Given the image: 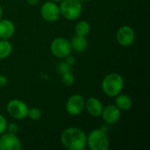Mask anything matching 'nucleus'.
<instances>
[{"label": "nucleus", "mask_w": 150, "mask_h": 150, "mask_svg": "<svg viewBox=\"0 0 150 150\" xmlns=\"http://www.w3.org/2000/svg\"><path fill=\"white\" fill-rule=\"evenodd\" d=\"M6 131L10 134H16L18 132V127L17 124L15 123H11L9 125H7V128H6Z\"/></svg>", "instance_id": "4be33fe9"}, {"label": "nucleus", "mask_w": 150, "mask_h": 150, "mask_svg": "<svg viewBox=\"0 0 150 150\" xmlns=\"http://www.w3.org/2000/svg\"><path fill=\"white\" fill-rule=\"evenodd\" d=\"M115 98V105L120 111H128L132 108L133 102L129 96L120 93Z\"/></svg>", "instance_id": "2eb2a0df"}, {"label": "nucleus", "mask_w": 150, "mask_h": 150, "mask_svg": "<svg viewBox=\"0 0 150 150\" xmlns=\"http://www.w3.org/2000/svg\"><path fill=\"white\" fill-rule=\"evenodd\" d=\"M12 47L7 40H0V59H5L11 54Z\"/></svg>", "instance_id": "f3484780"}, {"label": "nucleus", "mask_w": 150, "mask_h": 150, "mask_svg": "<svg viewBox=\"0 0 150 150\" xmlns=\"http://www.w3.org/2000/svg\"><path fill=\"white\" fill-rule=\"evenodd\" d=\"M50 50L52 54L58 58H65L72 52L70 42L62 37L55 38L52 41L50 45Z\"/></svg>", "instance_id": "39448f33"}, {"label": "nucleus", "mask_w": 150, "mask_h": 150, "mask_svg": "<svg viewBox=\"0 0 150 150\" xmlns=\"http://www.w3.org/2000/svg\"><path fill=\"white\" fill-rule=\"evenodd\" d=\"M61 142L69 150H83L87 146V135L78 127H69L61 135Z\"/></svg>", "instance_id": "f257e3e1"}, {"label": "nucleus", "mask_w": 150, "mask_h": 150, "mask_svg": "<svg viewBox=\"0 0 150 150\" xmlns=\"http://www.w3.org/2000/svg\"><path fill=\"white\" fill-rule=\"evenodd\" d=\"M50 1H52V2H54V3H55V2H61L62 0H50Z\"/></svg>", "instance_id": "bb28decb"}, {"label": "nucleus", "mask_w": 150, "mask_h": 150, "mask_svg": "<svg viewBox=\"0 0 150 150\" xmlns=\"http://www.w3.org/2000/svg\"><path fill=\"white\" fill-rule=\"evenodd\" d=\"M123 87L124 79L118 73H110L102 81V90L104 93L110 98H115L121 93Z\"/></svg>", "instance_id": "f03ea898"}, {"label": "nucleus", "mask_w": 150, "mask_h": 150, "mask_svg": "<svg viewBox=\"0 0 150 150\" xmlns=\"http://www.w3.org/2000/svg\"><path fill=\"white\" fill-rule=\"evenodd\" d=\"M58 71L62 75L68 72H71V66L69 65L66 62H62L58 64Z\"/></svg>", "instance_id": "aec40b11"}, {"label": "nucleus", "mask_w": 150, "mask_h": 150, "mask_svg": "<svg viewBox=\"0 0 150 150\" xmlns=\"http://www.w3.org/2000/svg\"><path fill=\"white\" fill-rule=\"evenodd\" d=\"M40 14L42 18L47 22L56 21L61 15L60 7L54 2H46L40 8Z\"/></svg>", "instance_id": "6e6552de"}, {"label": "nucleus", "mask_w": 150, "mask_h": 150, "mask_svg": "<svg viewBox=\"0 0 150 150\" xmlns=\"http://www.w3.org/2000/svg\"><path fill=\"white\" fill-rule=\"evenodd\" d=\"M62 83L64 85H66V86H71L74 83L75 78H74V76L70 72H68V73L62 74Z\"/></svg>", "instance_id": "6ab92c4d"}, {"label": "nucleus", "mask_w": 150, "mask_h": 150, "mask_svg": "<svg viewBox=\"0 0 150 150\" xmlns=\"http://www.w3.org/2000/svg\"><path fill=\"white\" fill-rule=\"evenodd\" d=\"M85 107L84 98L78 94L72 95L66 103V111L71 116L79 115Z\"/></svg>", "instance_id": "0eeeda50"}, {"label": "nucleus", "mask_w": 150, "mask_h": 150, "mask_svg": "<svg viewBox=\"0 0 150 150\" xmlns=\"http://www.w3.org/2000/svg\"><path fill=\"white\" fill-rule=\"evenodd\" d=\"M38 2H39V0H27V3L31 5H35V4H37Z\"/></svg>", "instance_id": "393cba45"}, {"label": "nucleus", "mask_w": 150, "mask_h": 150, "mask_svg": "<svg viewBox=\"0 0 150 150\" xmlns=\"http://www.w3.org/2000/svg\"><path fill=\"white\" fill-rule=\"evenodd\" d=\"M88 113L95 118L100 117L102 111H103V105L102 103L96 98L91 97L89 99H87V101H85V107Z\"/></svg>", "instance_id": "f8f14e48"}, {"label": "nucleus", "mask_w": 150, "mask_h": 150, "mask_svg": "<svg viewBox=\"0 0 150 150\" xmlns=\"http://www.w3.org/2000/svg\"><path fill=\"white\" fill-rule=\"evenodd\" d=\"M2 14H3V10H2V7H1V5H0V19H1V18H2Z\"/></svg>", "instance_id": "a878e982"}, {"label": "nucleus", "mask_w": 150, "mask_h": 150, "mask_svg": "<svg viewBox=\"0 0 150 150\" xmlns=\"http://www.w3.org/2000/svg\"><path fill=\"white\" fill-rule=\"evenodd\" d=\"M117 40L122 47L131 46L135 40V33L132 27L128 25L121 26L117 32Z\"/></svg>", "instance_id": "1a4fd4ad"}, {"label": "nucleus", "mask_w": 150, "mask_h": 150, "mask_svg": "<svg viewBox=\"0 0 150 150\" xmlns=\"http://www.w3.org/2000/svg\"><path fill=\"white\" fill-rule=\"evenodd\" d=\"M42 112L39 108L36 107H33L31 109H28V113H27V117H29L31 120H40L41 118Z\"/></svg>", "instance_id": "a211bd4d"}, {"label": "nucleus", "mask_w": 150, "mask_h": 150, "mask_svg": "<svg viewBox=\"0 0 150 150\" xmlns=\"http://www.w3.org/2000/svg\"><path fill=\"white\" fill-rule=\"evenodd\" d=\"M7 125L8 124H7V121H6L5 118L2 114H0V135L6 132Z\"/></svg>", "instance_id": "412c9836"}, {"label": "nucleus", "mask_w": 150, "mask_h": 150, "mask_svg": "<svg viewBox=\"0 0 150 150\" xmlns=\"http://www.w3.org/2000/svg\"><path fill=\"white\" fill-rule=\"evenodd\" d=\"M87 145L91 150H106L109 148V140L104 129L92 130L87 136Z\"/></svg>", "instance_id": "7ed1b4c3"}, {"label": "nucleus", "mask_w": 150, "mask_h": 150, "mask_svg": "<svg viewBox=\"0 0 150 150\" xmlns=\"http://www.w3.org/2000/svg\"><path fill=\"white\" fill-rule=\"evenodd\" d=\"M21 142L16 136L10 133L3 134L0 136V150H20Z\"/></svg>", "instance_id": "9d476101"}, {"label": "nucleus", "mask_w": 150, "mask_h": 150, "mask_svg": "<svg viewBox=\"0 0 150 150\" xmlns=\"http://www.w3.org/2000/svg\"><path fill=\"white\" fill-rule=\"evenodd\" d=\"M71 45V48L76 52V53H82L83 52L88 45L87 39L84 36H79V35H75L72 37L71 40L69 41Z\"/></svg>", "instance_id": "4468645a"}, {"label": "nucleus", "mask_w": 150, "mask_h": 150, "mask_svg": "<svg viewBox=\"0 0 150 150\" xmlns=\"http://www.w3.org/2000/svg\"><path fill=\"white\" fill-rule=\"evenodd\" d=\"M8 113L16 120H23L27 117L28 107L25 103L20 99H11L7 104Z\"/></svg>", "instance_id": "423d86ee"}, {"label": "nucleus", "mask_w": 150, "mask_h": 150, "mask_svg": "<svg viewBox=\"0 0 150 150\" xmlns=\"http://www.w3.org/2000/svg\"><path fill=\"white\" fill-rule=\"evenodd\" d=\"M65 58H66V61H65V62H66L69 65H70V66H73V65H74V63H75V62H76L74 56H71V55L69 54V55L66 56Z\"/></svg>", "instance_id": "5701e85b"}, {"label": "nucleus", "mask_w": 150, "mask_h": 150, "mask_svg": "<svg viewBox=\"0 0 150 150\" xmlns=\"http://www.w3.org/2000/svg\"><path fill=\"white\" fill-rule=\"evenodd\" d=\"M15 32L14 24L9 19H0V38L3 40L10 39Z\"/></svg>", "instance_id": "ddd939ff"}, {"label": "nucleus", "mask_w": 150, "mask_h": 150, "mask_svg": "<svg viewBox=\"0 0 150 150\" xmlns=\"http://www.w3.org/2000/svg\"><path fill=\"white\" fill-rule=\"evenodd\" d=\"M91 31V26L89 25V23L85 20H82L79 21L76 26H75V32L76 35L79 36H86Z\"/></svg>", "instance_id": "dca6fc26"}, {"label": "nucleus", "mask_w": 150, "mask_h": 150, "mask_svg": "<svg viewBox=\"0 0 150 150\" xmlns=\"http://www.w3.org/2000/svg\"><path fill=\"white\" fill-rule=\"evenodd\" d=\"M60 5L61 14L68 20H76L82 14L83 5L81 0H62Z\"/></svg>", "instance_id": "20e7f679"}, {"label": "nucleus", "mask_w": 150, "mask_h": 150, "mask_svg": "<svg viewBox=\"0 0 150 150\" xmlns=\"http://www.w3.org/2000/svg\"><path fill=\"white\" fill-rule=\"evenodd\" d=\"M7 78L6 76H3V75H0V88L2 87H4L6 84H7Z\"/></svg>", "instance_id": "b1692460"}, {"label": "nucleus", "mask_w": 150, "mask_h": 150, "mask_svg": "<svg viewBox=\"0 0 150 150\" xmlns=\"http://www.w3.org/2000/svg\"><path fill=\"white\" fill-rule=\"evenodd\" d=\"M81 1H90V0H81Z\"/></svg>", "instance_id": "cd10ccee"}, {"label": "nucleus", "mask_w": 150, "mask_h": 150, "mask_svg": "<svg viewBox=\"0 0 150 150\" xmlns=\"http://www.w3.org/2000/svg\"><path fill=\"white\" fill-rule=\"evenodd\" d=\"M101 116L105 123L112 125L118 122V120H120V110L115 105H109L103 108Z\"/></svg>", "instance_id": "9b49d317"}]
</instances>
